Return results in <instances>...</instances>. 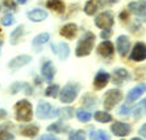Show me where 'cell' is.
<instances>
[{
    "instance_id": "cell-1",
    "label": "cell",
    "mask_w": 146,
    "mask_h": 140,
    "mask_svg": "<svg viewBox=\"0 0 146 140\" xmlns=\"http://www.w3.org/2000/svg\"><path fill=\"white\" fill-rule=\"evenodd\" d=\"M94 44H95V34L91 31H87L83 37L79 39L76 48H75V54L76 56H87L91 54L94 50Z\"/></svg>"
},
{
    "instance_id": "cell-2",
    "label": "cell",
    "mask_w": 146,
    "mask_h": 140,
    "mask_svg": "<svg viewBox=\"0 0 146 140\" xmlns=\"http://www.w3.org/2000/svg\"><path fill=\"white\" fill-rule=\"evenodd\" d=\"M15 111H16V119L19 122H31L33 116V107L32 103L28 99H20L15 105Z\"/></svg>"
},
{
    "instance_id": "cell-3",
    "label": "cell",
    "mask_w": 146,
    "mask_h": 140,
    "mask_svg": "<svg viewBox=\"0 0 146 140\" xmlns=\"http://www.w3.org/2000/svg\"><path fill=\"white\" fill-rule=\"evenodd\" d=\"M78 92H79L78 84H67L59 92V98H61V101L63 103H70L78 97Z\"/></svg>"
},
{
    "instance_id": "cell-4",
    "label": "cell",
    "mask_w": 146,
    "mask_h": 140,
    "mask_svg": "<svg viewBox=\"0 0 146 140\" xmlns=\"http://www.w3.org/2000/svg\"><path fill=\"white\" fill-rule=\"evenodd\" d=\"M58 109H54L49 102L41 101L37 106V116L40 119H48V118H53V116L58 115Z\"/></svg>"
},
{
    "instance_id": "cell-5",
    "label": "cell",
    "mask_w": 146,
    "mask_h": 140,
    "mask_svg": "<svg viewBox=\"0 0 146 140\" xmlns=\"http://www.w3.org/2000/svg\"><path fill=\"white\" fill-rule=\"evenodd\" d=\"M121 99H122V93L120 90H117V89L108 90L106 93V96H104V107H106V110L113 109Z\"/></svg>"
},
{
    "instance_id": "cell-6",
    "label": "cell",
    "mask_w": 146,
    "mask_h": 140,
    "mask_svg": "<svg viewBox=\"0 0 146 140\" xmlns=\"http://www.w3.org/2000/svg\"><path fill=\"white\" fill-rule=\"evenodd\" d=\"M95 25L100 29H109L113 25V16L111 12H103L95 18Z\"/></svg>"
},
{
    "instance_id": "cell-7",
    "label": "cell",
    "mask_w": 146,
    "mask_h": 140,
    "mask_svg": "<svg viewBox=\"0 0 146 140\" xmlns=\"http://www.w3.org/2000/svg\"><path fill=\"white\" fill-rule=\"evenodd\" d=\"M130 12L138 16L141 20H146V1L145 0H138V1H132L129 3Z\"/></svg>"
},
{
    "instance_id": "cell-8",
    "label": "cell",
    "mask_w": 146,
    "mask_h": 140,
    "mask_svg": "<svg viewBox=\"0 0 146 140\" xmlns=\"http://www.w3.org/2000/svg\"><path fill=\"white\" fill-rule=\"evenodd\" d=\"M130 59L134 61H142L146 59V44L143 42H137L130 52Z\"/></svg>"
},
{
    "instance_id": "cell-9",
    "label": "cell",
    "mask_w": 146,
    "mask_h": 140,
    "mask_svg": "<svg viewBox=\"0 0 146 140\" xmlns=\"http://www.w3.org/2000/svg\"><path fill=\"white\" fill-rule=\"evenodd\" d=\"M145 92H146V84H143V82L142 84H138L134 88H132L128 92V94H126V103H132L134 101H137Z\"/></svg>"
},
{
    "instance_id": "cell-10",
    "label": "cell",
    "mask_w": 146,
    "mask_h": 140,
    "mask_svg": "<svg viewBox=\"0 0 146 140\" xmlns=\"http://www.w3.org/2000/svg\"><path fill=\"white\" fill-rule=\"evenodd\" d=\"M111 130L115 135L117 136H126V135H129L130 131H132V127L130 124L128 123H124V122H115L111 126Z\"/></svg>"
},
{
    "instance_id": "cell-11",
    "label": "cell",
    "mask_w": 146,
    "mask_h": 140,
    "mask_svg": "<svg viewBox=\"0 0 146 140\" xmlns=\"http://www.w3.org/2000/svg\"><path fill=\"white\" fill-rule=\"evenodd\" d=\"M51 50L54 54L58 55V58L61 59V60H65V59L68 58V55H70V47H68L67 43H54L51 44Z\"/></svg>"
},
{
    "instance_id": "cell-12",
    "label": "cell",
    "mask_w": 146,
    "mask_h": 140,
    "mask_svg": "<svg viewBox=\"0 0 146 140\" xmlns=\"http://www.w3.org/2000/svg\"><path fill=\"white\" fill-rule=\"evenodd\" d=\"M31 61H32V58L29 55H19V56L13 58L9 63H8V67H9L11 69L16 71V69L24 67V65H27L28 63H31Z\"/></svg>"
},
{
    "instance_id": "cell-13",
    "label": "cell",
    "mask_w": 146,
    "mask_h": 140,
    "mask_svg": "<svg viewBox=\"0 0 146 140\" xmlns=\"http://www.w3.org/2000/svg\"><path fill=\"white\" fill-rule=\"evenodd\" d=\"M129 47H130V41L129 38L126 35H120L116 41V48H117V52H119L121 56H125L129 51Z\"/></svg>"
},
{
    "instance_id": "cell-14",
    "label": "cell",
    "mask_w": 146,
    "mask_h": 140,
    "mask_svg": "<svg viewBox=\"0 0 146 140\" xmlns=\"http://www.w3.org/2000/svg\"><path fill=\"white\" fill-rule=\"evenodd\" d=\"M98 52L99 55H102L103 58H111L115 52V47L111 41H103L102 43L98 46Z\"/></svg>"
},
{
    "instance_id": "cell-15",
    "label": "cell",
    "mask_w": 146,
    "mask_h": 140,
    "mask_svg": "<svg viewBox=\"0 0 146 140\" xmlns=\"http://www.w3.org/2000/svg\"><path fill=\"white\" fill-rule=\"evenodd\" d=\"M109 73H107L106 71H99L95 76V80H94V86L95 89H103L104 86L108 84L109 81Z\"/></svg>"
},
{
    "instance_id": "cell-16",
    "label": "cell",
    "mask_w": 146,
    "mask_h": 140,
    "mask_svg": "<svg viewBox=\"0 0 146 140\" xmlns=\"http://www.w3.org/2000/svg\"><path fill=\"white\" fill-rule=\"evenodd\" d=\"M41 73H42V76H44L48 81L53 80V77H54V75H55V67L53 65V63H51L50 60H46L44 64H42V67H41Z\"/></svg>"
},
{
    "instance_id": "cell-17",
    "label": "cell",
    "mask_w": 146,
    "mask_h": 140,
    "mask_svg": "<svg viewBox=\"0 0 146 140\" xmlns=\"http://www.w3.org/2000/svg\"><path fill=\"white\" fill-rule=\"evenodd\" d=\"M28 17H29L31 21L40 22V21H44L45 18L48 17V12L44 9H33L31 12H28Z\"/></svg>"
},
{
    "instance_id": "cell-18",
    "label": "cell",
    "mask_w": 146,
    "mask_h": 140,
    "mask_svg": "<svg viewBox=\"0 0 146 140\" xmlns=\"http://www.w3.org/2000/svg\"><path fill=\"white\" fill-rule=\"evenodd\" d=\"M76 30H78V27H76V25L75 24H66L65 26L61 29V35L62 37L67 38V39H72V38L75 37V34H76Z\"/></svg>"
},
{
    "instance_id": "cell-19",
    "label": "cell",
    "mask_w": 146,
    "mask_h": 140,
    "mask_svg": "<svg viewBox=\"0 0 146 140\" xmlns=\"http://www.w3.org/2000/svg\"><path fill=\"white\" fill-rule=\"evenodd\" d=\"M113 77H115V81H113L115 84L116 82H117V84H122L125 80L129 79V73L124 68H117L113 71Z\"/></svg>"
},
{
    "instance_id": "cell-20",
    "label": "cell",
    "mask_w": 146,
    "mask_h": 140,
    "mask_svg": "<svg viewBox=\"0 0 146 140\" xmlns=\"http://www.w3.org/2000/svg\"><path fill=\"white\" fill-rule=\"evenodd\" d=\"M48 8H50L51 10H54L57 13H63L65 12V4L62 0H48L46 3Z\"/></svg>"
},
{
    "instance_id": "cell-21",
    "label": "cell",
    "mask_w": 146,
    "mask_h": 140,
    "mask_svg": "<svg viewBox=\"0 0 146 140\" xmlns=\"http://www.w3.org/2000/svg\"><path fill=\"white\" fill-rule=\"evenodd\" d=\"M20 131H21V135H23V136L34 137L38 133L40 128H38V126H36V124H28V126L23 127Z\"/></svg>"
},
{
    "instance_id": "cell-22",
    "label": "cell",
    "mask_w": 146,
    "mask_h": 140,
    "mask_svg": "<svg viewBox=\"0 0 146 140\" xmlns=\"http://www.w3.org/2000/svg\"><path fill=\"white\" fill-rule=\"evenodd\" d=\"M20 89H24L25 90V94H32L33 93V89H32V86L29 85V84H21V82H15V84H12L11 85V92L13 93V94H16L17 92H20Z\"/></svg>"
},
{
    "instance_id": "cell-23",
    "label": "cell",
    "mask_w": 146,
    "mask_h": 140,
    "mask_svg": "<svg viewBox=\"0 0 146 140\" xmlns=\"http://www.w3.org/2000/svg\"><path fill=\"white\" fill-rule=\"evenodd\" d=\"M99 7H100V1H98V0H90L84 5V12L88 14V16H92V14H95V12L99 9Z\"/></svg>"
},
{
    "instance_id": "cell-24",
    "label": "cell",
    "mask_w": 146,
    "mask_h": 140,
    "mask_svg": "<svg viewBox=\"0 0 146 140\" xmlns=\"http://www.w3.org/2000/svg\"><path fill=\"white\" fill-rule=\"evenodd\" d=\"M50 39V35H49V33H41V34H38L37 37H34L33 39V46H36V47H38V46H42V44H45L46 42Z\"/></svg>"
},
{
    "instance_id": "cell-25",
    "label": "cell",
    "mask_w": 146,
    "mask_h": 140,
    "mask_svg": "<svg viewBox=\"0 0 146 140\" xmlns=\"http://www.w3.org/2000/svg\"><path fill=\"white\" fill-rule=\"evenodd\" d=\"M23 34H24V26H23V25H20V26H17L16 29L11 33V43L16 44Z\"/></svg>"
},
{
    "instance_id": "cell-26",
    "label": "cell",
    "mask_w": 146,
    "mask_h": 140,
    "mask_svg": "<svg viewBox=\"0 0 146 140\" xmlns=\"http://www.w3.org/2000/svg\"><path fill=\"white\" fill-rule=\"evenodd\" d=\"M90 139L91 140H111V136H109L106 131L96 130L90 135Z\"/></svg>"
},
{
    "instance_id": "cell-27",
    "label": "cell",
    "mask_w": 146,
    "mask_h": 140,
    "mask_svg": "<svg viewBox=\"0 0 146 140\" xmlns=\"http://www.w3.org/2000/svg\"><path fill=\"white\" fill-rule=\"evenodd\" d=\"M68 127L67 126H63L61 122H57V123H53L50 126L48 127V131L49 132H53V133H61L62 131H67Z\"/></svg>"
},
{
    "instance_id": "cell-28",
    "label": "cell",
    "mask_w": 146,
    "mask_h": 140,
    "mask_svg": "<svg viewBox=\"0 0 146 140\" xmlns=\"http://www.w3.org/2000/svg\"><path fill=\"white\" fill-rule=\"evenodd\" d=\"M95 119L100 123H107L112 120V115L106 111H96L95 113Z\"/></svg>"
},
{
    "instance_id": "cell-29",
    "label": "cell",
    "mask_w": 146,
    "mask_h": 140,
    "mask_svg": "<svg viewBox=\"0 0 146 140\" xmlns=\"http://www.w3.org/2000/svg\"><path fill=\"white\" fill-rule=\"evenodd\" d=\"M58 93H59V86L58 85H50L46 88V90H45V94L48 97H51V98H55V97L58 96Z\"/></svg>"
},
{
    "instance_id": "cell-30",
    "label": "cell",
    "mask_w": 146,
    "mask_h": 140,
    "mask_svg": "<svg viewBox=\"0 0 146 140\" xmlns=\"http://www.w3.org/2000/svg\"><path fill=\"white\" fill-rule=\"evenodd\" d=\"M58 115H61L63 119H68L74 115V109L72 107H63L62 110L58 111Z\"/></svg>"
},
{
    "instance_id": "cell-31",
    "label": "cell",
    "mask_w": 146,
    "mask_h": 140,
    "mask_svg": "<svg viewBox=\"0 0 146 140\" xmlns=\"http://www.w3.org/2000/svg\"><path fill=\"white\" fill-rule=\"evenodd\" d=\"M76 116H78V119L80 120V122H88L92 115L88 111H86V110H78V111H76Z\"/></svg>"
},
{
    "instance_id": "cell-32",
    "label": "cell",
    "mask_w": 146,
    "mask_h": 140,
    "mask_svg": "<svg viewBox=\"0 0 146 140\" xmlns=\"http://www.w3.org/2000/svg\"><path fill=\"white\" fill-rule=\"evenodd\" d=\"M68 140H86L84 131L78 130V131H74V132H71V133H70V136H68Z\"/></svg>"
},
{
    "instance_id": "cell-33",
    "label": "cell",
    "mask_w": 146,
    "mask_h": 140,
    "mask_svg": "<svg viewBox=\"0 0 146 140\" xmlns=\"http://www.w3.org/2000/svg\"><path fill=\"white\" fill-rule=\"evenodd\" d=\"M13 22H15V18L11 13L4 14V17L1 18V24H3L4 26H9V25H12Z\"/></svg>"
},
{
    "instance_id": "cell-34",
    "label": "cell",
    "mask_w": 146,
    "mask_h": 140,
    "mask_svg": "<svg viewBox=\"0 0 146 140\" xmlns=\"http://www.w3.org/2000/svg\"><path fill=\"white\" fill-rule=\"evenodd\" d=\"M13 135L5 130H0V140H13Z\"/></svg>"
},
{
    "instance_id": "cell-35",
    "label": "cell",
    "mask_w": 146,
    "mask_h": 140,
    "mask_svg": "<svg viewBox=\"0 0 146 140\" xmlns=\"http://www.w3.org/2000/svg\"><path fill=\"white\" fill-rule=\"evenodd\" d=\"M4 5L11 8V9H15V8H16V4L13 3V0H4Z\"/></svg>"
},
{
    "instance_id": "cell-36",
    "label": "cell",
    "mask_w": 146,
    "mask_h": 140,
    "mask_svg": "<svg viewBox=\"0 0 146 140\" xmlns=\"http://www.w3.org/2000/svg\"><path fill=\"white\" fill-rule=\"evenodd\" d=\"M111 34H112V31L109 30V29H106V30L102 31V38H106V39H108V38L111 37Z\"/></svg>"
},
{
    "instance_id": "cell-37",
    "label": "cell",
    "mask_w": 146,
    "mask_h": 140,
    "mask_svg": "<svg viewBox=\"0 0 146 140\" xmlns=\"http://www.w3.org/2000/svg\"><path fill=\"white\" fill-rule=\"evenodd\" d=\"M41 140H58V139L55 136H53V135H49L48 133V135H44V136L41 137Z\"/></svg>"
},
{
    "instance_id": "cell-38",
    "label": "cell",
    "mask_w": 146,
    "mask_h": 140,
    "mask_svg": "<svg viewBox=\"0 0 146 140\" xmlns=\"http://www.w3.org/2000/svg\"><path fill=\"white\" fill-rule=\"evenodd\" d=\"M128 111H129V109H128L126 106H122L121 109H120V114H121V115H126V114H129Z\"/></svg>"
},
{
    "instance_id": "cell-39",
    "label": "cell",
    "mask_w": 146,
    "mask_h": 140,
    "mask_svg": "<svg viewBox=\"0 0 146 140\" xmlns=\"http://www.w3.org/2000/svg\"><path fill=\"white\" fill-rule=\"evenodd\" d=\"M139 133H141L142 136H145V137H146V123L143 124L142 127H141V128H139Z\"/></svg>"
},
{
    "instance_id": "cell-40",
    "label": "cell",
    "mask_w": 146,
    "mask_h": 140,
    "mask_svg": "<svg viewBox=\"0 0 146 140\" xmlns=\"http://www.w3.org/2000/svg\"><path fill=\"white\" fill-rule=\"evenodd\" d=\"M5 116H7V111L4 109H0V119H4Z\"/></svg>"
},
{
    "instance_id": "cell-41",
    "label": "cell",
    "mask_w": 146,
    "mask_h": 140,
    "mask_svg": "<svg viewBox=\"0 0 146 140\" xmlns=\"http://www.w3.org/2000/svg\"><path fill=\"white\" fill-rule=\"evenodd\" d=\"M126 18H128V13H126V12H122V13H121V20L125 21Z\"/></svg>"
},
{
    "instance_id": "cell-42",
    "label": "cell",
    "mask_w": 146,
    "mask_h": 140,
    "mask_svg": "<svg viewBox=\"0 0 146 140\" xmlns=\"http://www.w3.org/2000/svg\"><path fill=\"white\" fill-rule=\"evenodd\" d=\"M28 0H17V3H20V4H25Z\"/></svg>"
},
{
    "instance_id": "cell-43",
    "label": "cell",
    "mask_w": 146,
    "mask_h": 140,
    "mask_svg": "<svg viewBox=\"0 0 146 140\" xmlns=\"http://www.w3.org/2000/svg\"><path fill=\"white\" fill-rule=\"evenodd\" d=\"M132 140H142V139H139V137H133Z\"/></svg>"
},
{
    "instance_id": "cell-44",
    "label": "cell",
    "mask_w": 146,
    "mask_h": 140,
    "mask_svg": "<svg viewBox=\"0 0 146 140\" xmlns=\"http://www.w3.org/2000/svg\"><path fill=\"white\" fill-rule=\"evenodd\" d=\"M143 105H145V106H146V99H145V101H143Z\"/></svg>"
},
{
    "instance_id": "cell-45",
    "label": "cell",
    "mask_w": 146,
    "mask_h": 140,
    "mask_svg": "<svg viewBox=\"0 0 146 140\" xmlns=\"http://www.w3.org/2000/svg\"><path fill=\"white\" fill-rule=\"evenodd\" d=\"M0 31H1V29H0Z\"/></svg>"
},
{
    "instance_id": "cell-46",
    "label": "cell",
    "mask_w": 146,
    "mask_h": 140,
    "mask_svg": "<svg viewBox=\"0 0 146 140\" xmlns=\"http://www.w3.org/2000/svg\"><path fill=\"white\" fill-rule=\"evenodd\" d=\"M0 9H1V8H0Z\"/></svg>"
}]
</instances>
